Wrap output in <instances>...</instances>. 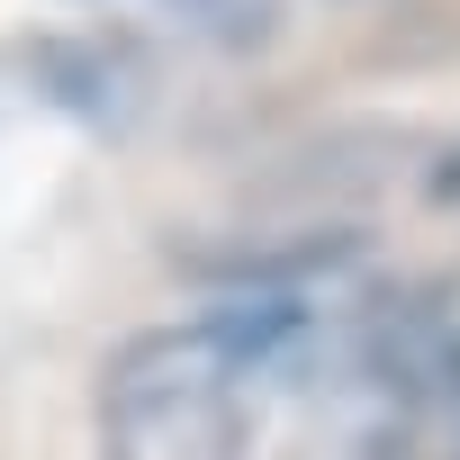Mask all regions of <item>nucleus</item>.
<instances>
[{
  "label": "nucleus",
  "mask_w": 460,
  "mask_h": 460,
  "mask_svg": "<svg viewBox=\"0 0 460 460\" xmlns=\"http://www.w3.org/2000/svg\"><path fill=\"white\" fill-rule=\"evenodd\" d=\"M289 325V298H235L127 334L100 370V460H244V379Z\"/></svg>",
  "instance_id": "1"
},
{
  "label": "nucleus",
  "mask_w": 460,
  "mask_h": 460,
  "mask_svg": "<svg viewBox=\"0 0 460 460\" xmlns=\"http://www.w3.org/2000/svg\"><path fill=\"white\" fill-rule=\"evenodd\" d=\"M442 460H460V433H451V451H442Z\"/></svg>",
  "instance_id": "2"
}]
</instances>
